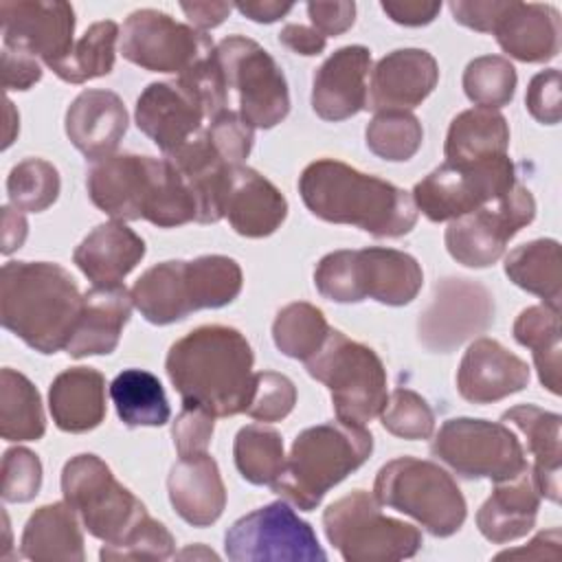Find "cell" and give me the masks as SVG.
I'll list each match as a JSON object with an SVG mask.
<instances>
[{
  "instance_id": "1",
  "label": "cell",
  "mask_w": 562,
  "mask_h": 562,
  "mask_svg": "<svg viewBox=\"0 0 562 562\" xmlns=\"http://www.w3.org/2000/svg\"><path fill=\"white\" fill-rule=\"evenodd\" d=\"M252 362L250 342L239 329L202 325L171 345L165 369L182 402L228 417L246 413L250 404Z\"/></svg>"
},
{
  "instance_id": "2",
  "label": "cell",
  "mask_w": 562,
  "mask_h": 562,
  "mask_svg": "<svg viewBox=\"0 0 562 562\" xmlns=\"http://www.w3.org/2000/svg\"><path fill=\"white\" fill-rule=\"evenodd\" d=\"M86 187L92 204L114 222L147 220L171 228L198 220L195 198L167 158L112 154L90 165Z\"/></svg>"
},
{
  "instance_id": "3",
  "label": "cell",
  "mask_w": 562,
  "mask_h": 562,
  "mask_svg": "<svg viewBox=\"0 0 562 562\" xmlns=\"http://www.w3.org/2000/svg\"><path fill=\"white\" fill-rule=\"evenodd\" d=\"M299 193L312 215L373 237H402L419 215L408 191L334 158L310 162L299 178Z\"/></svg>"
},
{
  "instance_id": "4",
  "label": "cell",
  "mask_w": 562,
  "mask_h": 562,
  "mask_svg": "<svg viewBox=\"0 0 562 562\" xmlns=\"http://www.w3.org/2000/svg\"><path fill=\"white\" fill-rule=\"evenodd\" d=\"M83 296L70 272L48 261H7L0 272L4 329L40 353L66 349Z\"/></svg>"
},
{
  "instance_id": "5",
  "label": "cell",
  "mask_w": 562,
  "mask_h": 562,
  "mask_svg": "<svg viewBox=\"0 0 562 562\" xmlns=\"http://www.w3.org/2000/svg\"><path fill=\"white\" fill-rule=\"evenodd\" d=\"M241 283L239 263L224 255L162 261L138 277L132 288V301L145 321L169 325L195 310H215L233 303L241 292Z\"/></svg>"
},
{
  "instance_id": "6",
  "label": "cell",
  "mask_w": 562,
  "mask_h": 562,
  "mask_svg": "<svg viewBox=\"0 0 562 562\" xmlns=\"http://www.w3.org/2000/svg\"><path fill=\"white\" fill-rule=\"evenodd\" d=\"M373 450V437L364 426L325 422L296 435L283 472L270 485L299 509L312 512L323 496L358 470Z\"/></svg>"
},
{
  "instance_id": "7",
  "label": "cell",
  "mask_w": 562,
  "mask_h": 562,
  "mask_svg": "<svg viewBox=\"0 0 562 562\" xmlns=\"http://www.w3.org/2000/svg\"><path fill=\"white\" fill-rule=\"evenodd\" d=\"M424 272L417 259L395 248L334 250L314 270L321 296L334 303L373 299L384 305H406L422 290Z\"/></svg>"
},
{
  "instance_id": "8",
  "label": "cell",
  "mask_w": 562,
  "mask_h": 562,
  "mask_svg": "<svg viewBox=\"0 0 562 562\" xmlns=\"http://www.w3.org/2000/svg\"><path fill=\"white\" fill-rule=\"evenodd\" d=\"M373 496L380 505L415 518L437 538L457 533L468 514L457 481L437 463L415 457L384 463L375 476Z\"/></svg>"
},
{
  "instance_id": "9",
  "label": "cell",
  "mask_w": 562,
  "mask_h": 562,
  "mask_svg": "<svg viewBox=\"0 0 562 562\" xmlns=\"http://www.w3.org/2000/svg\"><path fill=\"white\" fill-rule=\"evenodd\" d=\"M305 369L329 389L340 422L364 426L382 413L386 404V369L371 347L329 329L321 349L305 360Z\"/></svg>"
},
{
  "instance_id": "10",
  "label": "cell",
  "mask_w": 562,
  "mask_h": 562,
  "mask_svg": "<svg viewBox=\"0 0 562 562\" xmlns=\"http://www.w3.org/2000/svg\"><path fill=\"white\" fill-rule=\"evenodd\" d=\"M323 527L347 562H395L422 549V531L382 514L378 498L364 490L334 501L323 514Z\"/></svg>"
},
{
  "instance_id": "11",
  "label": "cell",
  "mask_w": 562,
  "mask_h": 562,
  "mask_svg": "<svg viewBox=\"0 0 562 562\" xmlns=\"http://www.w3.org/2000/svg\"><path fill=\"white\" fill-rule=\"evenodd\" d=\"M61 494L88 533L103 544L119 542L147 516L145 505L114 479L110 465L90 452L66 461Z\"/></svg>"
},
{
  "instance_id": "12",
  "label": "cell",
  "mask_w": 562,
  "mask_h": 562,
  "mask_svg": "<svg viewBox=\"0 0 562 562\" xmlns=\"http://www.w3.org/2000/svg\"><path fill=\"white\" fill-rule=\"evenodd\" d=\"M516 184V169L507 154L472 162H443L413 189L417 211L430 222H452L501 198Z\"/></svg>"
},
{
  "instance_id": "13",
  "label": "cell",
  "mask_w": 562,
  "mask_h": 562,
  "mask_svg": "<svg viewBox=\"0 0 562 562\" xmlns=\"http://www.w3.org/2000/svg\"><path fill=\"white\" fill-rule=\"evenodd\" d=\"M430 452L463 479L501 483L529 468L516 432L487 419L452 417L443 422Z\"/></svg>"
},
{
  "instance_id": "14",
  "label": "cell",
  "mask_w": 562,
  "mask_h": 562,
  "mask_svg": "<svg viewBox=\"0 0 562 562\" xmlns=\"http://www.w3.org/2000/svg\"><path fill=\"white\" fill-rule=\"evenodd\" d=\"M228 90L237 92L239 114L252 127L270 130L290 112L288 81L274 57L255 40L228 35L215 46Z\"/></svg>"
},
{
  "instance_id": "15",
  "label": "cell",
  "mask_w": 562,
  "mask_h": 562,
  "mask_svg": "<svg viewBox=\"0 0 562 562\" xmlns=\"http://www.w3.org/2000/svg\"><path fill=\"white\" fill-rule=\"evenodd\" d=\"M536 215V200L527 187L516 182L490 204L452 220L443 241L452 259L468 268H487L496 263L507 241Z\"/></svg>"
},
{
  "instance_id": "16",
  "label": "cell",
  "mask_w": 562,
  "mask_h": 562,
  "mask_svg": "<svg viewBox=\"0 0 562 562\" xmlns=\"http://www.w3.org/2000/svg\"><path fill=\"white\" fill-rule=\"evenodd\" d=\"M224 551L235 562L327 560L312 525L283 501L268 503L235 520L224 536Z\"/></svg>"
},
{
  "instance_id": "17",
  "label": "cell",
  "mask_w": 562,
  "mask_h": 562,
  "mask_svg": "<svg viewBox=\"0 0 562 562\" xmlns=\"http://www.w3.org/2000/svg\"><path fill=\"white\" fill-rule=\"evenodd\" d=\"M121 55L151 72H187L215 50L213 40L158 9H138L121 29Z\"/></svg>"
},
{
  "instance_id": "18",
  "label": "cell",
  "mask_w": 562,
  "mask_h": 562,
  "mask_svg": "<svg viewBox=\"0 0 562 562\" xmlns=\"http://www.w3.org/2000/svg\"><path fill=\"white\" fill-rule=\"evenodd\" d=\"M494 323L492 292L465 277L437 281L428 307L419 314L417 338L432 353H448Z\"/></svg>"
},
{
  "instance_id": "19",
  "label": "cell",
  "mask_w": 562,
  "mask_h": 562,
  "mask_svg": "<svg viewBox=\"0 0 562 562\" xmlns=\"http://www.w3.org/2000/svg\"><path fill=\"white\" fill-rule=\"evenodd\" d=\"M0 18L4 48L42 59L46 66L64 59L75 44V9L68 2L2 0Z\"/></svg>"
},
{
  "instance_id": "20",
  "label": "cell",
  "mask_w": 562,
  "mask_h": 562,
  "mask_svg": "<svg viewBox=\"0 0 562 562\" xmlns=\"http://www.w3.org/2000/svg\"><path fill=\"white\" fill-rule=\"evenodd\" d=\"M136 125L167 156L202 132L206 112L200 99L180 81H154L136 101Z\"/></svg>"
},
{
  "instance_id": "21",
  "label": "cell",
  "mask_w": 562,
  "mask_h": 562,
  "mask_svg": "<svg viewBox=\"0 0 562 562\" xmlns=\"http://www.w3.org/2000/svg\"><path fill=\"white\" fill-rule=\"evenodd\" d=\"M437 59L424 48H397L371 70L364 110L389 112L419 105L437 86Z\"/></svg>"
},
{
  "instance_id": "22",
  "label": "cell",
  "mask_w": 562,
  "mask_h": 562,
  "mask_svg": "<svg viewBox=\"0 0 562 562\" xmlns=\"http://www.w3.org/2000/svg\"><path fill=\"white\" fill-rule=\"evenodd\" d=\"M529 367L494 338H476L457 371L459 395L472 404H492L529 384Z\"/></svg>"
},
{
  "instance_id": "23",
  "label": "cell",
  "mask_w": 562,
  "mask_h": 562,
  "mask_svg": "<svg viewBox=\"0 0 562 562\" xmlns=\"http://www.w3.org/2000/svg\"><path fill=\"white\" fill-rule=\"evenodd\" d=\"M371 53L364 46H342L329 55L312 81V108L325 121H345L367 101Z\"/></svg>"
},
{
  "instance_id": "24",
  "label": "cell",
  "mask_w": 562,
  "mask_h": 562,
  "mask_svg": "<svg viewBox=\"0 0 562 562\" xmlns=\"http://www.w3.org/2000/svg\"><path fill=\"white\" fill-rule=\"evenodd\" d=\"M288 215L283 193L259 171L231 165L224 191V217L244 237L272 235Z\"/></svg>"
},
{
  "instance_id": "25",
  "label": "cell",
  "mask_w": 562,
  "mask_h": 562,
  "mask_svg": "<svg viewBox=\"0 0 562 562\" xmlns=\"http://www.w3.org/2000/svg\"><path fill=\"white\" fill-rule=\"evenodd\" d=\"M127 132V110L116 92L83 90L66 110V136L90 160L112 156Z\"/></svg>"
},
{
  "instance_id": "26",
  "label": "cell",
  "mask_w": 562,
  "mask_h": 562,
  "mask_svg": "<svg viewBox=\"0 0 562 562\" xmlns=\"http://www.w3.org/2000/svg\"><path fill=\"white\" fill-rule=\"evenodd\" d=\"M167 492L176 514L193 525H213L226 507V487L209 452L180 457L167 476Z\"/></svg>"
},
{
  "instance_id": "27",
  "label": "cell",
  "mask_w": 562,
  "mask_h": 562,
  "mask_svg": "<svg viewBox=\"0 0 562 562\" xmlns=\"http://www.w3.org/2000/svg\"><path fill=\"white\" fill-rule=\"evenodd\" d=\"M132 307V292L125 285H94L88 290L66 353L70 358L112 353L130 321Z\"/></svg>"
},
{
  "instance_id": "28",
  "label": "cell",
  "mask_w": 562,
  "mask_h": 562,
  "mask_svg": "<svg viewBox=\"0 0 562 562\" xmlns=\"http://www.w3.org/2000/svg\"><path fill=\"white\" fill-rule=\"evenodd\" d=\"M540 492L531 465L514 479L494 485L490 498L476 512V527L494 544H505L527 536L538 516Z\"/></svg>"
},
{
  "instance_id": "29",
  "label": "cell",
  "mask_w": 562,
  "mask_h": 562,
  "mask_svg": "<svg viewBox=\"0 0 562 562\" xmlns=\"http://www.w3.org/2000/svg\"><path fill=\"white\" fill-rule=\"evenodd\" d=\"M494 35L498 46L518 61H549L560 53V13L551 4L509 0Z\"/></svg>"
},
{
  "instance_id": "30",
  "label": "cell",
  "mask_w": 562,
  "mask_h": 562,
  "mask_svg": "<svg viewBox=\"0 0 562 562\" xmlns=\"http://www.w3.org/2000/svg\"><path fill=\"white\" fill-rule=\"evenodd\" d=\"M143 257L145 241L123 222L99 224L72 252V261L94 285H121Z\"/></svg>"
},
{
  "instance_id": "31",
  "label": "cell",
  "mask_w": 562,
  "mask_h": 562,
  "mask_svg": "<svg viewBox=\"0 0 562 562\" xmlns=\"http://www.w3.org/2000/svg\"><path fill=\"white\" fill-rule=\"evenodd\" d=\"M165 158L184 178L195 198V222H220L224 217V191L231 165L213 149L206 130L198 132L191 140H187L182 147L167 154Z\"/></svg>"
},
{
  "instance_id": "32",
  "label": "cell",
  "mask_w": 562,
  "mask_h": 562,
  "mask_svg": "<svg viewBox=\"0 0 562 562\" xmlns=\"http://www.w3.org/2000/svg\"><path fill=\"white\" fill-rule=\"evenodd\" d=\"M53 422L64 432H86L105 417V378L92 367L61 371L48 389Z\"/></svg>"
},
{
  "instance_id": "33",
  "label": "cell",
  "mask_w": 562,
  "mask_h": 562,
  "mask_svg": "<svg viewBox=\"0 0 562 562\" xmlns=\"http://www.w3.org/2000/svg\"><path fill=\"white\" fill-rule=\"evenodd\" d=\"M501 422L514 424L527 439V448L533 454L531 474L540 496L551 503H560V426L558 413L538 408L533 404L512 406L503 413Z\"/></svg>"
},
{
  "instance_id": "34",
  "label": "cell",
  "mask_w": 562,
  "mask_h": 562,
  "mask_svg": "<svg viewBox=\"0 0 562 562\" xmlns=\"http://www.w3.org/2000/svg\"><path fill=\"white\" fill-rule=\"evenodd\" d=\"M20 555L35 562L83 560V533L77 512L64 503L42 505L31 514L20 540Z\"/></svg>"
},
{
  "instance_id": "35",
  "label": "cell",
  "mask_w": 562,
  "mask_h": 562,
  "mask_svg": "<svg viewBox=\"0 0 562 562\" xmlns=\"http://www.w3.org/2000/svg\"><path fill=\"white\" fill-rule=\"evenodd\" d=\"M509 147V125L498 110L472 108L459 112L446 134L443 154L448 162H472L503 156Z\"/></svg>"
},
{
  "instance_id": "36",
  "label": "cell",
  "mask_w": 562,
  "mask_h": 562,
  "mask_svg": "<svg viewBox=\"0 0 562 562\" xmlns=\"http://www.w3.org/2000/svg\"><path fill=\"white\" fill-rule=\"evenodd\" d=\"M505 274L518 288L540 296L544 305L560 310L562 255L555 239H533L516 246L505 257Z\"/></svg>"
},
{
  "instance_id": "37",
  "label": "cell",
  "mask_w": 562,
  "mask_h": 562,
  "mask_svg": "<svg viewBox=\"0 0 562 562\" xmlns=\"http://www.w3.org/2000/svg\"><path fill=\"white\" fill-rule=\"evenodd\" d=\"M560 310L531 305L514 323V338L531 349L538 378L547 391L560 395L562 386V347H560Z\"/></svg>"
},
{
  "instance_id": "38",
  "label": "cell",
  "mask_w": 562,
  "mask_h": 562,
  "mask_svg": "<svg viewBox=\"0 0 562 562\" xmlns=\"http://www.w3.org/2000/svg\"><path fill=\"white\" fill-rule=\"evenodd\" d=\"M110 397L116 415L130 428L162 426L171 417V408L160 380L143 369H125L110 384Z\"/></svg>"
},
{
  "instance_id": "39",
  "label": "cell",
  "mask_w": 562,
  "mask_h": 562,
  "mask_svg": "<svg viewBox=\"0 0 562 562\" xmlns=\"http://www.w3.org/2000/svg\"><path fill=\"white\" fill-rule=\"evenodd\" d=\"M46 432L42 397L33 382L15 371L0 373V435L7 441H35Z\"/></svg>"
},
{
  "instance_id": "40",
  "label": "cell",
  "mask_w": 562,
  "mask_h": 562,
  "mask_svg": "<svg viewBox=\"0 0 562 562\" xmlns=\"http://www.w3.org/2000/svg\"><path fill=\"white\" fill-rule=\"evenodd\" d=\"M119 37H121V31L116 22L112 20L94 22L86 29L81 40L72 44L70 53L48 68L68 83H83L88 79L110 75L114 68Z\"/></svg>"
},
{
  "instance_id": "41",
  "label": "cell",
  "mask_w": 562,
  "mask_h": 562,
  "mask_svg": "<svg viewBox=\"0 0 562 562\" xmlns=\"http://www.w3.org/2000/svg\"><path fill=\"white\" fill-rule=\"evenodd\" d=\"M233 457L239 474L252 485H272L285 465L281 435L261 424L244 426L235 435Z\"/></svg>"
},
{
  "instance_id": "42",
  "label": "cell",
  "mask_w": 562,
  "mask_h": 562,
  "mask_svg": "<svg viewBox=\"0 0 562 562\" xmlns=\"http://www.w3.org/2000/svg\"><path fill=\"white\" fill-rule=\"evenodd\" d=\"M329 329L325 314L316 305L296 301L279 310L272 323V340L283 356L305 362L321 349Z\"/></svg>"
},
{
  "instance_id": "43",
  "label": "cell",
  "mask_w": 562,
  "mask_h": 562,
  "mask_svg": "<svg viewBox=\"0 0 562 562\" xmlns=\"http://www.w3.org/2000/svg\"><path fill=\"white\" fill-rule=\"evenodd\" d=\"M364 138L367 147L378 158L402 162L417 154L424 140V130L415 114L404 110H389L375 112V116L367 125Z\"/></svg>"
},
{
  "instance_id": "44",
  "label": "cell",
  "mask_w": 562,
  "mask_h": 562,
  "mask_svg": "<svg viewBox=\"0 0 562 562\" xmlns=\"http://www.w3.org/2000/svg\"><path fill=\"white\" fill-rule=\"evenodd\" d=\"M516 68L507 57L483 55L472 59L463 70L465 97L481 108H503L516 92Z\"/></svg>"
},
{
  "instance_id": "45",
  "label": "cell",
  "mask_w": 562,
  "mask_h": 562,
  "mask_svg": "<svg viewBox=\"0 0 562 562\" xmlns=\"http://www.w3.org/2000/svg\"><path fill=\"white\" fill-rule=\"evenodd\" d=\"M59 187V171L53 162L42 158L20 160L7 178V193L11 204L29 213L48 209L57 200Z\"/></svg>"
},
{
  "instance_id": "46",
  "label": "cell",
  "mask_w": 562,
  "mask_h": 562,
  "mask_svg": "<svg viewBox=\"0 0 562 562\" xmlns=\"http://www.w3.org/2000/svg\"><path fill=\"white\" fill-rule=\"evenodd\" d=\"M382 426L402 439H428L435 430V413L430 404L411 389H395L380 413Z\"/></svg>"
},
{
  "instance_id": "47",
  "label": "cell",
  "mask_w": 562,
  "mask_h": 562,
  "mask_svg": "<svg viewBox=\"0 0 562 562\" xmlns=\"http://www.w3.org/2000/svg\"><path fill=\"white\" fill-rule=\"evenodd\" d=\"M176 542L169 529L149 514L119 542L103 544L101 560H167L173 555Z\"/></svg>"
},
{
  "instance_id": "48",
  "label": "cell",
  "mask_w": 562,
  "mask_h": 562,
  "mask_svg": "<svg viewBox=\"0 0 562 562\" xmlns=\"http://www.w3.org/2000/svg\"><path fill=\"white\" fill-rule=\"evenodd\" d=\"M296 404L294 382L277 371L255 373L252 397L246 413L259 422H279L292 413Z\"/></svg>"
},
{
  "instance_id": "49",
  "label": "cell",
  "mask_w": 562,
  "mask_h": 562,
  "mask_svg": "<svg viewBox=\"0 0 562 562\" xmlns=\"http://www.w3.org/2000/svg\"><path fill=\"white\" fill-rule=\"evenodd\" d=\"M42 487V463L29 448H9L2 457V498L7 503H26Z\"/></svg>"
},
{
  "instance_id": "50",
  "label": "cell",
  "mask_w": 562,
  "mask_h": 562,
  "mask_svg": "<svg viewBox=\"0 0 562 562\" xmlns=\"http://www.w3.org/2000/svg\"><path fill=\"white\" fill-rule=\"evenodd\" d=\"M202 103L209 119H215L220 112L226 110L228 101V86L224 70L215 57V50L200 61H195L187 72L178 77Z\"/></svg>"
},
{
  "instance_id": "51",
  "label": "cell",
  "mask_w": 562,
  "mask_h": 562,
  "mask_svg": "<svg viewBox=\"0 0 562 562\" xmlns=\"http://www.w3.org/2000/svg\"><path fill=\"white\" fill-rule=\"evenodd\" d=\"M206 136L213 145V149L228 162V165H241L250 149H252V125L241 119L239 112L224 110L215 119H211V125L206 127Z\"/></svg>"
},
{
  "instance_id": "52",
  "label": "cell",
  "mask_w": 562,
  "mask_h": 562,
  "mask_svg": "<svg viewBox=\"0 0 562 562\" xmlns=\"http://www.w3.org/2000/svg\"><path fill=\"white\" fill-rule=\"evenodd\" d=\"M213 419L215 415H211L206 408L182 402V411L171 426L173 446L180 457L206 452L213 437V428H215Z\"/></svg>"
},
{
  "instance_id": "53",
  "label": "cell",
  "mask_w": 562,
  "mask_h": 562,
  "mask_svg": "<svg viewBox=\"0 0 562 562\" xmlns=\"http://www.w3.org/2000/svg\"><path fill=\"white\" fill-rule=\"evenodd\" d=\"M525 103L529 114L544 123L555 125L562 119V103H560V70L549 68L531 77Z\"/></svg>"
},
{
  "instance_id": "54",
  "label": "cell",
  "mask_w": 562,
  "mask_h": 562,
  "mask_svg": "<svg viewBox=\"0 0 562 562\" xmlns=\"http://www.w3.org/2000/svg\"><path fill=\"white\" fill-rule=\"evenodd\" d=\"M509 0H452V18L479 33H494L498 20L507 11Z\"/></svg>"
},
{
  "instance_id": "55",
  "label": "cell",
  "mask_w": 562,
  "mask_h": 562,
  "mask_svg": "<svg viewBox=\"0 0 562 562\" xmlns=\"http://www.w3.org/2000/svg\"><path fill=\"white\" fill-rule=\"evenodd\" d=\"M307 15L318 33L325 37L345 33L356 20V4L349 0L336 2H307Z\"/></svg>"
},
{
  "instance_id": "56",
  "label": "cell",
  "mask_w": 562,
  "mask_h": 562,
  "mask_svg": "<svg viewBox=\"0 0 562 562\" xmlns=\"http://www.w3.org/2000/svg\"><path fill=\"white\" fill-rule=\"evenodd\" d=\"M42 79V66L35 57L2 48V86L4 90H29Z\"/></svg>"
},
{
  "instance_id": "57",
  "label": "cell",
  "mask_w": 562,
  "mask_h": 562,
  "mask_svg": "<svg viewBox=\"0 0 562 562\" xmlns=\"http://www.w3.org/2000/svg\"><path fill=\"white\" fill-rule=\"evenodd\" d=\"M380 7L393 22L404 26L430 24L441 11V2H426V0H384L380 2Z\"/></svg>"
},
{
  "instance_id": "58",
  "label": "cell",
  "mask_w": 562,
  "mask_h": 562,
  "mask_svg": "<svg viewBox=\"0 0 562 562\" xmlns=\"http://www.w3.org/2000/svg\"><path fill=\"white\" fill-rule=\"evenodd\" d=\"M279 42L290 48L296 55H318L325 50L327 37L323 33H318L314 26H305V24H285L279 31Z\"/></svg>"
},
{
  "instance_id": "59",
  "label": "cell",
  "mask_w": 562,
  "mask_h": 562,
  "mask_svg": "<svg viewBox=\"0 0 562 562\" xmlns=\"http://www.w3.org/2000/svg\"><path fill=\"white\" fill-rule=\"evenodd\" d=\"M505 558H527V560H558L560 558V529L551 527L547 531H540L527 547L503 551L496 555V560Z\"/></svg>"
},
{
  "instance_id": "60",
  "label": "cell",
  "mask_w": 562,
  "mask_h": 562,
  "mask_svg": "<svg viewBox=\"0 0 562 562\" xmlns=\"http://www.w3.org/2000/svg\"><path fill=\"white\" fill-rule=\"evenodd\" d=\"M180 9L184 11L193 29L206 31V29L220 26L233 11V4L231 2H182Z\"/></svg>"
},
{
  "instance_id": "61",
  "label": "cell",
  "mask_w": 562,
  "mask_h": 562,
  "mask_svg": "<svg viewBox=\"0 0 562 562\" xmlns=\"http://www.w3.org/2000/svg\"><path fill=\"white\" fill-rule=\"evenodd\" d=\"M26 217L15 206H2V252L11 255L26 239Z\"/></svg>"
},
{
  "instance_id": "62",
  "label": "cell",
  "mask_w": 562,
  "mask_h": 562,
  "mask_svg": "<svg viewBox=\"0 0 562 562\" xmlns=\"http://www.w3.org/2000/svg\"><path fill=\"white\" fill-rule=\"evenodd\" d=\"M241 15L250 18L252 22H277L279 18L288 15L292 11V2H279V0H246L233 4Z\"/></svg>"
}]
</instances>
